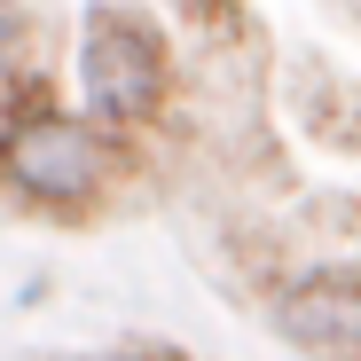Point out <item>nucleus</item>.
<instances>
[{
	"label": "nucleus",
	"mask_w": 361,
	"mask_h": 361,
	"mask_svg": "<svg viewBox=\"0 0 361 361\" xmlns=\"http://www.w3.org/2000/svg\"><path fill=\"white\" fill-rule=\"evenodd\" d=\"M8 55H16V16L0 8V71H8Z\"/></svg>",
	"instance_id": "nucleus-6"
},
{
	"label": "nucleus",
	"mask_w": 361,
	"mask_h": 361,
	"mask_svg": "<svg viewBox=\"0 0 361 361\" xmlns=\"http://www.w3.org/2000/svg\"><path fill=\"white\" fill-rule=\"evenodd\" d=\"M180 16L212 39H228V32H244V0H180Z\"/></svg>",
	"instance_id": "nucleus-5"
},
{
	"label": "nucleus",
	"mask_w": 361,
	"mask_h": 361,
	"mask_svg": "<svg viewBox=\"0 0 361 361\" xmlns=\"http://www.w3.org/2000/svg\"><path fill=\"white\" fill-rule=\"evenodd\" d=\"M79 79H87V110L94 126L126 134V126H149L165 110V39L126 16V8H94L87 16V39H79Z\"/></svg>",
	"instance_id": "nucleus-2"
},
{
	"label": "nucleus",
	"mask_w": 361,
	"mask_h": 361,
	"mask_svg": "<svg viewBox=\"0 0 361 361\" xmlns=\"http://www.w3.org/2000/svg\"><path fill=\"white\" fill-rule=\"evenodd\" d=\"M0 180L39 212H79L110 189V142L63 110H24L0 134Z\"/></svg>",
	"instance_id": "nucleus-1"
},
{
	"label": "nucleus",
	"mask_w": 361,
	"mask_h": 361,
	"mask_svg": "<svg viewBox=\"0 0 361 361\" xmlns=\"http://www.w3.org/2000/svg\"><path fill=\"white\" fill-rule=\"evenodd\" d=\"M283 345L314 353V361H361V275H307L283 290L275 307Z\"/></svg>",
	"instance_id": "nucleus-3"
},
{
	"label": "nucleus",
	"mask_w": 361,
	"mask_h": 361,
	"mask_svg": "<svg viewBox=\"0 0 361 361\" xmlns=\"http://www.w3.org/2000/svg\"><path fill=\"white\" fill-rule=\"evenodd\" d=\"M290 110H298V126H307V142L361 157V87H353L345 71H330L322 55H298V71H290Z\"/></svg>",
	"instance_id": "nucleus-4"
},
{
	"label": "nucleus",
	"mask_w": 361,
	"mask_h": 361,
	"mask_svg": "<svg viewBox=\"0 0 361 361\" xmlns=\"http://www.w3.org/2000/svg\"><path fill=\"white\" fill-rule=\"evenodd\" d=\"M134 361H180V353H134Z\"/></svg>",
	"instance_id": "nucleus-7"
}]
</instances>
